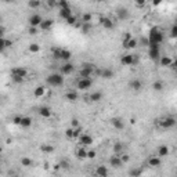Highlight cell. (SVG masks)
Here are the masks:
<instances>
[{
  "label": "cell",
  "instance_id": "cell-41",
  "mask_svg": "<svg viewBox=\"0 0 177 177\" xmlns=\"http://www.w3.org/2000/svg\"><path fill=\"white\" fill-rule=\"evenodd\" d=\"M46 3L50 8H55L58 6V0H46Z\"/></svg>",
  "mask_w": 177,
  "mask_h": 177
},
{
  "label": "cell",
  "instance_id": "cell-34",
  "mask_svg": "<svg viewBox=\"0 0 177 177\" xmlns=\"http://www.w3.org/2000/svg\"><path fill=\"white\" fill-rule=\"evenodd\" d=\"M28 6H29V8H33V10H36V8H39L40 6H42V1H40V0H29V1H28Z\"/></svg>",
  "mask_w": 177,
  "mask_h": 177
},
{
  "label": "cell",
  "instance_id": "cell-58",
  "mask_svg": "<svg viewBox=\"0 0 177 177\" xmlns=\"http://www.w3.org/2000/svg\"><path fill=\"white\" fill-rule=\"evenodd\" d=\"M58 1H64V0H58Z\"/></svg>",
  "mask_w": 177,
  "mask_h": 177
},
{
  "label": "cell",
  "instance_id": "cell-16",
  "mask_svg": "<svg viewBox=\"0 0 177 177\" xmlns=\"http://www.w3.org/2000/svg\"><path fill=\"white\" fill-rule=\"evenodd\" d=\"M100 25L104 26L105 29H114V22H112L111 18H108V17H101L100 18Z\"/></svg>",
  "mask_w": 177,
  "mask_h": 177
},
{
  "label": "cell",
  "instance_id": "cell-29",
  "mask_svg": "<svg viewBox=\"0 0 177 177\" xmlns=\"http://www.w3.org/2000/svg\"><path fill=\"white\" fill-rule=\"evenodd\" d=\"M40 151L44 152V154H51V152L55 151V148L50 144H43V145H40Z\"/></svg>",
  "mask_w": 177,
  "mask_h": 177
},
{
  "label": "cell",
  "instance_id": "cell-54",
  "mask_svg": "<svg viewBox=\"0 0 177 177\" xmlns=\"http://www.w3.org/2000/svg\"><path fill=\"white\" fill-rule=\"evenodd\" d=\"M162 1H163V0H152V4H154V6H159Z\"/></svg>",
  "mask_w": 177,
  "mask_h": 177
},
{
  "label": "cell",
  "instance_id": "cell-39",
  "mask_svg": "<svg viewBox=\"0 0 177 177\" xmlns=\"http://www.w3.org/2000/svg\"><path fill=\"white\" fill-rule=\"evenodd\" d=\"M83 33H89L91 31V24L90 22H83V25H82V29H80Z\"/></svg>",
  "mask_w": 177,
  "mask_h": 177
},
{
  "label": "cell",
  "instance_id": "cell-56",
  "mask_svg": "<svg viewBox=\"0 0 177 177\" xmlns=\"http://www.w3.org/2000/svg\"><path fill=\"white\" fill-rule=\"evenodd\" d=\"M3 1H4V3H14L15 0H3Z\"/></svg>",
  "mask_w": 177,
  "mask_h": 177
},
{
  "label": "cell",
  "instance_id": "cell-32",
  "mask_svg": "<svg viewBox=\"0 0 177 177\" xmlns=\"http://www.w3.org/2000/svg\"><path fill=\"white\" fill-rule=\"evenodd\" d=\"M19 126L22 127H31L32 126V119L29 116H22V120H21V125Z\"/></svg>",
  "mask_w": 177,
  "mask_h": 177
},
{
  "label": "cell",
  "instance_id": "cell-11",
  "mask_svg": "<svg viewBox=\"0 0 177 177\" xmlns=\"http://www.w3.org/2000/svg\"><path fill=\"white\" fill-rule=\"evenodd\" d=\"M148 55L152 61H156L161 58V51H159V47L156 46H149V51H148Z\"/></svg>",
  "mask_w": 177,
  "mask_h": 177
},
{
  "label": "cell",
  "instance_id": "cell-2",
  "mask_svg": "<svg viewBox=\"0 0 177 177\" xmlns=\"http://www.w3.org/2000/svg\"><path fill=\"white\" fill-rule=\"evenodd\" d=\"M26 75H28V71L25 68H14L11 71V79L14 80L15 83H22Z\"/></svg>",
  "mask_w": 177,
  "mask_h": 177
},
{
  "label": "cell",
  "instance_id": "cell-59",
  "mask_svg": "<svg viewBox=\"0 0 177 177\" xmlns=\"http://www.w3.org/2000/svg\"><path fill=\"white\" fill-rule=\"evenodd\" d=\"M174 71H176V72H177V69H174Z\"/></svg>",
  "mask_w": 177,
  "mask_h": 177
},
{
  "label": "cell",
  "instance_id": "cell-25",
  "mask_svg": "<svg viewBox=\"0 0 177 177\" xmlns=\"http://www.w3.org/2000/svg\"><path fill=\"white\" fill-rule=\"evenodd\" d=\"M72 57V53L69 50H66V49H61V54H60V60H62V61H69V58Z\"/></svg>",
  "mask_w": 177,
  "mask_h": 177
},
{
  "label": "cell",
  "instance_id": "cell-14",
  "mask_svg": "<svg viewBox=\"0 0 177 177\" xmlns=\"http://www.w3.org/2000/svg\"><path fill=\"white\" fill-rule=\"evenodd\" d=\"M73 71H75V66H73V64H71L69 61H66L65 64L61 66V73H62L64 76L73 73Z\"/></svg>",
  "mask_w": 177,
  "mask_h": 177
},
{
  "label": "cell",
  "instance_id": "cell-53",
  "mask_svg": "<svg viewBox=\"0 0 177 177\" xmlns=\"http://www.w3.org/2000/svg\"><path fill=\"white\" fill-rule=\"evenodd\" d=\"M130 174H133V176H140V174H141V170H131Z\"/></svg>",
  "mask_w": 177,
  "mask_h": 177
},
{
  "label": "cell",
  "instance_id": "cell-19",
  "mask_svg": "<svg viewBox=\"0 0 177 177\" xmlns=\"http://www.w3.org/2000/svg\"><path fill=\"white\" fill-rule=\"evenodd\" d=\"M53 25H54V19H51V18L43 19V22L40 24V29L42 31H49V29L53 28Z\"/></svg>",
  "mask_w": 177,
  "mask_h": 177
},
{
  "label": "cell",
  "instance_id": "cell-1",
  "mask_svg": "<svg viewBox=\"0 0 177 177\" xmlns=\"http://www.w3.org/2000/svg\"><path fill=\"white\" fill-rule=\"evenodd\" d=\"M149 46H156L159 47V44L163 42V33L159 31L158 28H152L149 31Z\"/></svg>",
  "mask_w": 177,
  "mask_h": 177
},
{
  "label": "cell",
  "instance_id": "cell-48",
  "mask_svg": "<svg viewBox=\"0 0 177 177\" xmlns=\"http://www.w3.org/2000/svg\"><path fill=\"white\" fill-rule=\"evenodd\" d=\"M21 120H22V116H14L13 118V123L14 125H21Z\"/></svg>",
  "mask_w": 177,
  "mask_h": 177
},
{
  "label": "cell",
  "instance_id": "cell-13",
  "mask_svg": "<svg viewBox=\"0 0 177 177\" xmlns=\"http://www.w3.org/2000/svg\"><path fill=\"white\" fill-rule=\"evenodd\" d=\"M42 22H43V18L40 14H33L29 17V25L31 26H40Z\"/></svg>",
  "mask_w": 177,
  "mask_h": 177
},
{
  "label": "cell",
  "instance_id": "cell-24",
  "mask_svg": "<svg viewBox=\"0 0 177 177\" xmlns=\"http://www.w3.org/2000/svg\"><path fill=\"white\" fill-rule=\"evenodd\" d=\"M91 102H100L102 100V93L101 91H94V93L90 94V97H89Z\"/></svg>",
  "mask_w": 177,
  "mask_h": 177
},
{
  "label": "cell",
  "instance_id": "cell-10",
  "mask_svg": "<svg viewBox=\"0 0 177 177\" xmlns=\"http://www.w3.org/2000/svg\"><path fill=\"white\" fill-rule=\"evenodd\" d=\"M109 165H111L112 167H115V169H118V167H120L123 165V161H122V156L118 155V154H115V155H112L111 159H109Z\"/></svg>",
  "mask_w": 177,
  "mask_h": 177
},
{
  "label": "cell",
  "instance_id": "cell-20",
  "mask_svg": "<svg viewBox=\"0 0 177 177\" xmlns=\"http://www.w3.org/2000/svg\"><path fill=\"white\" fill-rule=\"evenodd\" d=\"M87 147H83V145H80L79 148H76V151H75V154H76V156L79 159H86L87 158Z\"/></svg>",
  "mask_w": 177,
  "mask_h": 177
},
{
  "label": "cell",
  "instance_id": "cell-31",
  "mask_svg": "<svg viewBox=\"0 0 177 177\" xmlns=\"http://www.w3.org/2000/svg\"><path fill=\"white\" fill-rule=\"evenodd\" d=\"M39 114H40V116H43V118H50L51 109L49 108V107H42V108L39 109Z\"/></svg>",
  "mask_w": 177,
  "mask_h": 177
},
{
  "label": "cell",
  "instance_id": "cell-46",
  "mask_svg": "<svg viewBox=\"0 0 177 177\" xmlns=\"http://www.w3.org/2000/svg\"><path fill=\"white\" fill-rule=\"evenodd\" d=\"M134 3H136V6H138V7H144L145 3H147V0H134Z\"/></svg>",
  "mask_w": 177,
  "mask_h": 177
},
{
  "label": "cell",
  "instance_id": "cell-38",
  "mask_svg": "<svg viewBox=\"0 0 177 177\" xmlns=\"http://www.w3.org/2000/svg\"><path fill=\"white\" fill-rule=\"evenodd\" d=\"M11 44H13V42H11V40L3 37V39H1V50H6L7 47H11Z\"/></svg>",
  "mask_w": 177,
  "mask_h": 177
},
{
  "label": "cell",
  "instance_id": "cell-12",
  "mask_svg": "<svg viewBox=\"0 0 177 177\" xmlns=\"http://www.w3.org/2000/svg\"><path fill=\"white\" fill-rule=\"evenodd\" d=\"M116 15H118V18L122 19V21H126V19L130 18V13H129V10H127L126 7L118 8V11H116Z\"/></svg>",
  "mask_w": 177,
  "mask_h": 177
},
{
  "label": "cell",
  "instance_id": "cell-52",
  "mask_svg": "<svg viewBox=\"0 0 177 177\" xmlns=\"http://www.w3.org/2000/svg\"><path fill=\"white\" fill-rule=\"evenodd\" d=\"M120 156H122V161H123V163H125V162H127V161H129V156H127L126 154H120Z\"/></svg>",
  "mask_w": 177,
  "mask_h": 177
},
{
  "label": "cell",
  "instance_id": "cell-57",
  "mask_svg": "<svg viewBox=\"0 0 177 177\" xmlns=\"http://www.w3.org/2000/svg\"><path fill=\"white\" fill-rule=\"evenodd\" d=\"M94 1H96V3H102L104 0H94Z\"/></svg>",
  "mask_w": 177,
  "mask_h": 177
},
{
  "label": "cell",
  "instance_id": "cell-18",
  "mask_svg": "<svg viewBox=\"0 0 177 177\" xmlns=\"http://www.w3.org/2000/svg\"><path fill=\"white\" fill-rule=\"evenodd\" d=\"M161 163H162V161H161V156H158V155H152L148 159V165L151 167H159Z\"/></svg>",
  "mask_w": 177,
  "mask_h": 177
},
{
  "label": "cell",
  "instance_id": "cell-43",
  "mask_svg": "<svg viewBox=\"0 0 177 177\" xmlns=\"http://www.w3.org/2000/svg\"><path fill=\"white\" fill-rule=\"evenodd\" d=\"M170 35H172V37H176L177 39V24H174V25L172 26V29H170Z\"/></svg>",
  "mask_w": 177,
  "mask_h": 177
},
{
  "label": "cell",
  "instance_id": "cell-51",
  "mask_svg": "<svg viewBox=\"0 0 177 177\" xmlns=\"http://www.w3.org/2000/svg\"><path fill=\"white\" fill-rule=\"evenodd\" d=\"M71 125H72V127H79L80 126L79 120H78V119H72V120H71Z\"/></svg>",
  "mask_w": 177,
  "mask_h": 177
},
{
  "label": "cell",
  "instance_id": "cell-15",
  "mask_svg": "<svg viewBox=\"0 0 177 177\" xmlns=\"http://www.w3.org/2000/svg\"><path fill=\"white\" fill-rule=\"evenodd\" d=\"M79 144L83 145V147H89V145L93 144V137L89 134H82L79 137Z\"/></svg>",
  "mask_w": 177,
  "mask_h": 177
},
{
  "label": "cell",
  "instance_id": "cell-44",
  "mask_svg": "<svg viewBox=\"0 0 177 177\" xmlns=\"http://www.w3.org/2000/svg\"><path fill=\"white\" fill-rule=\"evenodd\" d=\"M65 136L68 138H73V127H69V129H66V130H65Z\"/></svg>",
  "mask_w": 177,
  "mask_h": 177
},
{
  "label": "cell",
  "instance_id": "cell-28",
  "mask_svg": "<svg viewBox=\"0 0 177 177\" xmlns=\"http://www.w3.org/2000/svg\"><path fill=\"white\" fill-rule=\"evenodd\" d=\"M44 94H46V87H44V86H37L36 89H35V91H33V96L37 97V98L43 97Z\"/></svg>",
  "mask_w": 177,
  "mask_h": 177
},
{
  "label": "cell",
  "instance_id": "cell-37",
  "mask_svg": "<svg viewBox=\"0 0 177 177\" xmlns=\"http://www.w3.org/2000/svg\"><path fill=\"white\" fill-rule=\"evenodd\" d=\"M21 165H22V166H26V167H31V166H33V161L25 156V158L21 159Z\"/></svg>",
  "mask_w": 177,
  "mask_h": 177
},
{
  "label": "cell",
  "instance_id": "cell-9",
  "mask_svg": "<svg viewBox=\"0 0 177 177\" xmlns=\"http://www.w3.org/2000/svg\"><path fill=\"white\" fill-rule=\"evenodd\" d=\"M96 72H97V75H98V76H101L102 79H112V78L115 76V72H114L112 69H109V68L97 69Z\"/></svg>",
  "mask_w": 177,
  "mask_h": 177
},
{
  "label": "cell",
  "instance_id": "cell-50",
  "mask_svg": "<svg viewBox=\"0 0 177 177\" xmlns=\"http://www.w3.org/2000/svg\"><path fill=\"white\" fill-rule=\"evenodd\" d=\"M60 166H61L62 169H68V167H69V163L66 162V161H62V162H60Z\"/></svg>",
  "mask_w": 177,
  "mask_h": 177
},
{
  "label": "cell",
  "instance_id": "cell-40",
  "mask_svg": "<svg viewBox=\"0 0 177 177\" xmlns=\"http://www.w3.org/2000/svg\"><path fill=\"white\" fill-rule=\"evenodd\" d=\"M65 22L68 24V25L75 26V24L78 22V19H76V17H75V15H71V17H68V18L65 19Z\"/></svg>",
  "mask_w": 177,
  "mask_h": 177
},
{
  "label": "cell",
  "instance_id": "cell-42",
  "mask_svg": "<svg viewBox=\"0 0 177 177\" xmlns=\"http://www.w3.org/2000/svg\"><path fill=\"white\" fill-rule=\"evenodd\" d=\"M90 21H91V14L84 13V14L82 15V22H90Z\"/></svg>",
  "mask_w": 177,
  "mask_h": 177
},
{
  "label": "cell",
  "instance_id": "cell-21",
  "mask_svg": "<svg viewBox=\"0 0 177 177\" xmlns=\"http://www.w3.org/2000/svg\"><path fill=\"white\" fill-rule=\"evenodd\" d=\"M65 98L68 100L69 102H75V101H78L79 100V94L76 93V91H66L65 93Z\"/></svg>",
  "mask_w": 177,
  "mask_h": 177
},
{
  "label": "cell",
  "instance_id": "cell-33",
  "mask_svg": "<svg viewBox=\"0 0 177 177\" xmlns=\"http://www.w3.org/2000/svg\"><path fill=\"white\" fill-rule=\"evenodd\" d=\"M96 173L98 174V176H102V177H105V176H108V169H107V166H98L97 167V170H96Z\"/></svg>",
  "mask_w": 177,
  "mask_h": 177
},
{
  "label": "cell",
  "instance_id": "cell-22",
  "mask_svg": "<svg viewBox=\"0 0 177 177\" xmlns=\"http://www.w3.org/2000/svg\"><path fill=\"white\" fill-rule=\"evenodd\" d=\"M130 89L134 91H140L141 89H143V82L138 79H133L130 82Z\"/></svg>",
  "mask_w": 177,
  "mask_h": 177
},
{
  "label": "cell",
  "instance_id": "cell-27",
  "mask_svg": "<svg viewBox=\"0 0 177 177\" xmlns=\"http://www.w3.org/2000/svg\"><path fill=\"white\" fill-rule=\"evenodd\" d=\"M72 15V11H71V7H65V8H60V17L64 19H66L68 17Z\"/></svg>",
  "mask_w": 177,
  "mask_h": 177
},
{
  "label": "cell",
  "instance_id": "cell-8",
  "mask_svg": "<svg viewBox=\"0 0 177 177\" xmlns=\"http://www.w3.org/2000/svg\"><path fill=\"white\" fill-rule=\"evenodd\" d=\"M120 62H122V65L130 66V65H134V64L137 62V58H136V55H133V54H125L122 58H120Z\"/></svg>",
  "mask_w": 177,
  "mask_h": 177
},
{
  "label": "cell",
  "instance_id": "cell-23",
  "mask_svg": "<svg viewBox=\"0 0 177 177\" xmlns=\"http://www.w3.org/2000/svg\"><path fill=\"white\" fill-rule=\"evenodd\" d=\"M159 64H161V66H172L173 60L170 57H167V55H163V57L159 58Z\"/></svg>",
  "mask_w": 177,
  "mask_h": 177
},
{
  "label": "cell",
  "instance_id": "cell-6",
  "mask_svg": "<svg viewBox=\"0 0 177 177\" xmlns=\"http://www.w3.org/2000/svg\"><path fill=\"white\" fill-rule=\"evenodd\" d=\"M94 65L93 64H82V68L79 71V78H91L94 73Z\"/></svg>",
  "mask_w": 177,
  "mask_h": 177
},
{
  "label": "cell",
  "instance_id": "cell-26",
  "mask_svg": "<svg viewBox=\"0 0 177 177\" xmlns=\"http://www.w3.org/2000/svg\"><path fill=\"white\" fill-rule=\"evenodd\" d=\"M167 155H169V147H167V145H161L158 148V156L166 158Z\"/></svg>",
  "mask_w": 177,
  "mask_h": 177
},
{
  "label": "cell",
  "instance_id": "cell-36",
  "mask_svg": "<svg viewBox=\"0 0 177 177\" xmlns=\"http://www.w3.org/2000/svg\"><path fill=\"white\" fill-rule=\"evenodd\" d=\"M29 51L33 53V54H36V53H39L40 51V46L37 43H31L29 44Z\"/></svg>",
  "mask_w": 177,
  "mask_h": 177
},
{
  "label": "cell",
  "instance_id": "cell-30",
  "mask_svg": "<svg viewBox=\"0 0 177 177\" xmlns=\"http://www.w3.org/2000/svg\"><path fill=\"white\" fill-rule=\"evenodd\" d=\"M123 151H125L123 143H115V144H114V152H115V154L120 155V154H123Z\"/></svg>",
  "mask_w": 177,
  "mask_h": 177
},
{
  "label": "cell",
  "instance_id": "cell-55",
  "mask_svg": "<svg viewBox=\"0 0 177 177\" xmlns=\"http://www.w3.org/2000/svg\"><path fill=\"white\" fill-rule=\"evenodd\" d=\"M170 68L177 69V58H176V60H173V64H172V66H170Z\"/></svg>",
  "mask_w": 177,
  "mask_h": 177
},
{
  "label": "cell",
  "instance_id": "cell-35",
  "mask_svg": "<svg viewBox=\"0 0 177 177\" xmlns=\"http://www.w3.org/2000/svg\"><path fill=\"white\" fill-rule=\"evenodd\" d=\"M163 87H165L163 86V82H161V80H156V82L152 83V89H154L155 91H162Z\"/></svg>",
  "mask_w": 177,
  "mask_h": 177
},
{
  "label": "cell",
  "instance_id": "cell-5",
  "mask_svg": "<svg viewBox=\"0 0 177 177\" xmlns=\"http://www.w3.org/2000/svg\"><path fill=\"white\" fill-rule=\"evenodd\" d=\"M137 44H138V40L133 39L129 32L125 35V39H123V47H125V49H127V50H133V49L137 47Z\"/></svg>",
  "mask_w": 177,
  "mask_h": 177
},
{
  "label": "cell",
  "instance_id": "cell-7",
  "mask_svg": "<svg viewBox=\"0 0 177 177\" xmlns=\"http://www.w3.org/2000/svg\"><path fill=\"white\" fill-rule=\"evenodd\" d=\"M176 123H177V120L174 119L173 116H166V118L161 119L159 126L162 127V129H172V127L176 126Z\"/></svg>",
  "mask_w": 177,
  "mask_h": 177
},
{
  "label": "cell",
  "instance_id": "cell-4",
  "mask_svg": "<svg viewBox=\"0 0 177 177\" xmlns=\"http://www.w3.org/2000/svg\"><path fill=\"white\" fill-rule=\"evenodd\" d=\"M91 86H93V80H91V78H79L78 82H76L78 90H82V91L89 90Z\"/></svg>",
  "mask_w": 177,
  "mask_h": 177
},
{
  "label": "cell",
  "instance_id": "cell-45",
  "mask_svg": "<svg viewBox=\"0 0 177 177\" xmlns=\"http://www.w3.org/2000/svg\"><path fill=\"white\" fill-rule=\"evenodd\" d=\"M96 155H97V154H96L94 149H89V151H87V158L89 159H94L96 158Z\"/></svg>",
  "mask_w": 177,
  "mask_h": 177
},
{
  "label": "cell",
  "instance_id": "cell-47",
  "mask_svg": "<svg viewBox=\"0 0 177 177\" xmlns=\"http://www.w3.org/2000/svg\"><path fill=\"white\" fill-rule=\"evenodd\" d=\"M140 43H141V46H147V47H149V39H148V37H143Z\"/></svg>",
  "mask_w": 177,
  "mask_h": 177
},
{
  "label": "cell",
  "instance_id": "cell-17",
  "mask_svg": "<svg viewBox=\"0 0 177 177\" xmlns=\"http://www.w3.org/2000/svg\"><path fill=\"white\" fill-rule=\"evenodd\" d=\"M111 125L115 127L116 130H123V129H125V123H123V120L120 119V118H112Z\"/></svg>",
  "mask_w": 177,
  "mask_h": 177
},
{
  "label": "cell",
  "instance_id": "cell-3",
  "mask_svg": "<svg viewBox=\"0 0 177 177\" xmlns=\"http://www.w3.org/2000/svg\"><path fill=\"white\" fill-rule=\"evenodd\" d=\"M47 83L51 87H60L64 84V75L62 73H51L47 76Z\"/></svg>",
  "mask_w": 177,
  "mask_h": 177
},
{
  "label": "cell",
  "instance_id": "cell-49",
  "mask_svg": "<svg viewBox=\"0 0 177 177\" xmlns=\"http://www.w3.org/2000/svg\"><path fill=\"white\" fill-rule=\"evenodd\" d=\"M29 35H37V26H31L29 28Z\"/></svg>",
  "mask_w": 177,
  "mask_h": 177
}]
</instances>
